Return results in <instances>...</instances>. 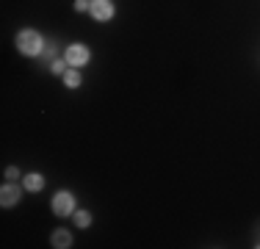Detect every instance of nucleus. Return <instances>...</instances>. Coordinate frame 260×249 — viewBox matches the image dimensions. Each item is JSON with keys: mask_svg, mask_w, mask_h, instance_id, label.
Wrapping results in <instances>:
<instances>
[{"mask_svg": "<svg viewBox=\"0 0 260 249\" xmlns=\"http://www.w3.org/2000/svg\"><path fill=\"white\" fill-rule=\"evenodd\" d=\"M25 189L28 191H42V189H45V177H42V174H28V177H25Z\"/></svg>", "mask_w": 260, "mask_h": 249, "instance_id": "obj_7", "label": "nucleus"}, {"mask_svg": "<svg viewBox=\"0 0 260 249\" xmlns=\"http://www.w3.org/2000/svg\"><path fill=\"white\" fill-rule=\"evenodd\" d=\"M6 177H9V180H17V177H20V172H17V169H9V172H6Z\"/></svg>", "mask_w": 260, "mask_h": 249, "instance_id": "obj_12", "label": "nucleus"}, {"mask_svg": "<svg viewBox=\"0 0 260 249\" xmlns=\"http://www.w3.org/2000/svg\"><path fill=\"white\" fill-rule=\"evenodd\" d=\"M0 202H3V208H11V205L20 202V189L11 183H6L3 189H0Z\"/></svg>", "mask_w": 260, "mask_h": 249, "instance_id": "obj_5", "label": "nucleus"}, {"mask_svg": "<svg viewBox=\"0 0 260 249\" xmlns=\"http://www.w3.org/2000/svg\"><path fill=\"white\" fill-rule=\"evenodd\" d=\"M75 9H78V11H89V9H91V3H86V0H78Z\"/></svg>", "mask_w": 260, "mask_h": 249, "instance_id": "obj_11", "label": "nucleus"}, {"mask_svg": "<svg viewBox=\"0 0 260 249\" xmlns=\"http://www.w3.org/2000/svg\"><path fill=\"white\" fill-rule=\"evenodd\" d=\"M64 83L70 86V89H78V86H80V72L75 70V67H72V70H67V72H64Z\"/></svg>", "mask_w": 260, "mask_h": 249, "instance_id": "obj_8", "label": "nucleus"}, {"mask_svg": "<svg viewBox=\"0 0 260 249\" xmlns=\"http://www.w3.org/2000/svg\"><path fill=\"white\" fill-rule=\"evenodd\" d=\"M89 11L97 22H108L111 17H114V3H111V0H91Z\"/></svg>", "mask_w": 260, "mask_h": 249, "instance_id": "obj_4", "label": "nucleus"}, {"mask_svg": "<svg viewBox=\"0 0 260 249\" xmlns=\"http://www.w3.org/2000/svg\"><path fill=\"white\" fill-rule=\"evenodd\" d=\"M17 50H20V53H25V55H39L42 50H45V39H42L36 30L25 28V30H20V34H17Z\"/></svg>", "mask_w": 260, "mask_h": 249, "instance_id": "obj_1", "label": "nucleus"}, {"mask_svg": "<svg viewBox=\"0 0 260 249\" xmlns=\"http://www.w3.org/2000/svg\"><path fill=\"white\" fill-rule=\"evenodd\" d=\"M75 210V197L70 194V191H58V194L53 197V213L55 216H67Z\"/></svg>", "mask_w": 260, "mask_h": 249, "instance_id": "obj_3", "label": "nucleus"}, {"mask_svg": "<svg viewBox=\"0 0 260 249\" xmlns=\"http://www.w3.org/2000/svg\"><path fill=\"white\" fill-rule=\"evenodd\" d=\"M53 246H58V249L72 246V235L67 233V230H55V233H53Z\"/></svg>", "mask_w": 260, "mask_h": 249, "instance_id": "obj_6", "label": "nucleus"}, {"mask_svg": "<svg viewBox=\"0 0 260 249\" xmlns=\"http://www.w3.org/2000/svg\"><path fill=\"white\" fill-rule=\"evenodd\" d=\"M64 58H67V64L70 67H86L89 64V58H91V53H89V47L86 45H70L67 47V53H64Z\"/></svg>", "mask_w": 260, "mask_h": 249, "instance_id": "obj_2", "label": "nucleus"}, {"mask_svg": "<svg viewBox=\"0 0 260 249\" xmlns=\"http://www.w3.org/2000/svg\"><path fill=\"white\" fill-rule=\"evenodd\" d=\"M75 224H78V227H89V224H91V216L86 213V210H78V213H75Z\"/></svg>", "mask_w": 260, "mask_h": 249, "instance_id": "obj_9", "label": "nucleus"}, {"mask_svg": "<svg viewBox=\"0 0 260 249\" xmlns=\"http://www.w3.org/2000/svg\"><path fill=\"white\" fill-rule=\"evenodd\" d=\"M50 67H53L55 75H64V72H67V58H64V61H53Z\"/></svg>", "mask_w": 260, "mask_h": 249, "instance_id": "obj_10", "label": "nucleus"}]
</instances>
